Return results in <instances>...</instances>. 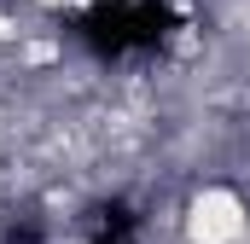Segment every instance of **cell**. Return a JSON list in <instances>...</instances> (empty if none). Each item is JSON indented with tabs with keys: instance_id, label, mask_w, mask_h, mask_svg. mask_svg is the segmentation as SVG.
I'll return each mask as SVG.
<instances>
[{
	"instance_id": "6da1fadb",
	"label": "cell",
	"mask_w": 250,
	"mask_h": 244,
	"mask_svg": "<svg viewBox=\"0 0 250 244\" xmlns=\"http://www.w3.org/2000/svg\"><path fill=\"white\" fill-rule=\"evenodd\" d=\"M245 239V198L233 186H204L187 203V244H239Z\"/></svg>"
},
{
	"instance_id": "7a4b0ae2",
	"label": "cell",
	"mask_w": 250,
	"mask_h": 244,
	"mask_svg": "<svg viewBox=\"0 0 250 244\" xmlns=\"http://www.w3.org/2000/svg\"><path fill=\"white\" fill-rule=\"evenodd\" d=\"M12 35H18V23H12V18L0 12V41H12Z\"/></svg>"
},
{
	"instance_id": "3957f363",
	"label": "cell",
	"mask_w": 250,
	"mask_h": 244,
	"mask_svg": "<svg viewBox=\"0 0 250 244\" xmlns=\"http://www.w3.org/2000/svg\"><path fill=\"white\" fill-rule=\"evenodd\" d=\"M47 12H59V6H87V0H41Z\"/></svg>"
}]
</instances>
